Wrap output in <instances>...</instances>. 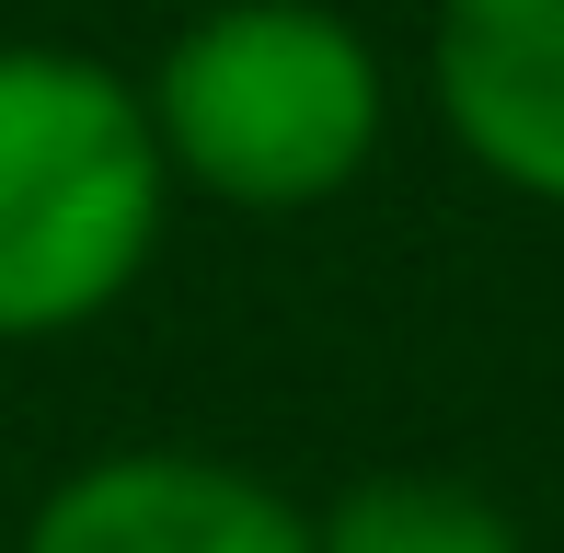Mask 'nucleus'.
I'll return each mask as SVG.
<instances>
[{
    "mask_svg": "<svg viewBox=\"0 0 564 553\" xmlns=\"http://www.w3.org/2000/svg\"><path fill=\"white\" fill-rule=\"evenodd\" d=\"M426 93L473 173L564 208V0H438Z\"/></svg>",
    "mask_w": 564,
    "mask_h": 553,
    "instance_id": "obj_4",
    "label": "nucleus"
},
{
    "mask_svg": "<svg viewBox=\"0 0 564 553\" xmlns=\"http://www.w3.org/2000/svg\"><path fill=\"white\" fill-rule=\"evenodd\" d=\"M173 162L93 46H0V346L105 323L162 254Z\"/></svg>",
    "mask_w": 564,
    "mask_h": 553,
    "instance_id": "obj_2",
    "label": "nucleus"
},
{
    "mask_svg": "<svg viewBox=\"0 0 564 553\" xmlns=\"http://www.w3.org/2000/svg\"><path fill=\"white\" fill-rule=\"evenodd\" d=\"M23 553H312V508L219 449H105L35 496Z\"/></svg>",
    "mask_w": 564,
    "mask_h": 553,
    "instance_id": "obj_3",
    "label": "nucleus"
},
{
    "mask_svg": "<svg viewBox=\"0 0 564 553\" xmlns=\"http://www.w3.org/2000/svg\"><path fill=\"white\" fill-rule=\"evenodd\" d=\"M139 105L173 185L289 219L369 173L392 128V69L335 0H219L150 58Z\"/></svg>",
    "mask_w": 564,
    "mask_h": 553,
    "instance_id": "obj_1",
    "label": "nucleus"
},
{
    "mask_svg": "<svg viewBox=\"0 0 564 553\" xmlns=\"http://www.w3.org/2000/svg\"><path fill=\"white\" fill-rule=\"evenodd\" d=\"M312 553H530V542L460 473H369L312 519Z\"/></svg>",
    "mask_w": 564,
    "mask_h": 553,
    "instance_id": "obj_5",
    "label": "nucleus"
}]
</instances>
